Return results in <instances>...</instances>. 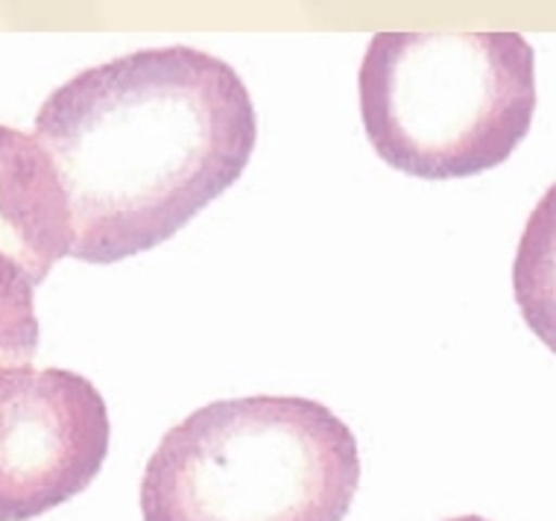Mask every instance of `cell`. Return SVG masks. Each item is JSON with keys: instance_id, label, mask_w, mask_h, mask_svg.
<instances>
[{"instance_id": "6da1fadb", "label": "cell", "mask_w": 556, "mask_h": 521, "mask_svg": "<svg viewBox=\"0 0 556 521\" xmlns=\"http://www.w3.org/2000/svg\"><path fill=\"white\" fill-rule=\"evenodd\" d=\"M36 141L71 208V258L155 250L238 182L258 144L250 88L229 62L170 45L79 71L41 103Z\"/></svg>"}, {"instance_id": "ba28073f", "label": "cell", "mask_w": 556, "mask_h": 521, "mask_svg": "<svg viewBox=\"0 0 556 521\" xmlns=\"http://www.w3.org/2000/svg\"><path fill=\"white\" fill-rule=\"evenodd\" d=\"M448 521H490V519H483V516H457V519H448Z\"/></svg>"}, {"instance_id": "8992f818", "label": "cell", "mask_w": 556, "mask_h": 521, "mask_svg": "<svg viewBox=\"0 0 556 521\" xmlns=\"http://www.w3.org/2000/svg\"><path fill=\"white\" fill-rule=\"evenodd\" d=\"M513 293L528 329L556 355V182L525 223L513 260Z\"/></svg>"}, {"instance_id": "277c9868", "label": "cell", "mask_w": 556, "mask_h": 521, "mask_svg": "<svg viewBox=\"0 0 556 521\" xmlns=\"http://www.w3.org/2000/svg\"><path fill=\"white\" fill-rule=\"evenodd\" d=\"M109 443V407L86 376L0 367V521H33L86 493Z\"/></svg>"}, {"instance_id": "52a82bcc", "label": "cell", "mask_w": 556, "mask_h": 521, "mask_svg": "<svg viewBox=\"0 0 556 521\" xmlns=\"http://www.w3.org/2000/svg\"><path fill=\"white\" fill-rule=\"evenodd\" d=\"M36 352V288L7 255H0V367H24Z\"/></svg>"}, {"instance_id": "3957f363", "label": "cell", "mask_w": 556, "mask_h": 521, "mask_svg": "<svg viewBox=\"0 0 556 521\" xmlns=\"http://www.w3.org/2000/svg\"><path fill=\"white\" fill-rule=\"evenodd\" d=\"M361 117L381 162L416 179H466L507 162L536 115V53L521 33H375Z\"/></svg>"}, {"instance_id": "7a4b0ae2", "label": "cell", "mask_w": 556, "mask_h": 521, "mask_svg": "<svg viewBox=\"0 0 556 521\" xmlns=\"http://www.w3.org/2000/svg\"><path fill=\"white\" fill-rule=\"evenodd\" d=\"M361 486L355 434L302 396L223 398L185 416L141 478L144 521H343Z\"/></svg>"}, {"instance_id": "5b68a950", "label": "cell", "mask_w": 556, "mask_h": 521, "mask_svg": "<svg viewBox=\"0 0 556 521\" xmlns=\"http://www.w3.org/2000/svg\"><path fill=\"white\" fill-rule=\"evenodd\" d=\"M71 208L36 136L0 124V255L39 288L71 255Z\"/></svg>"}]
</instances>
